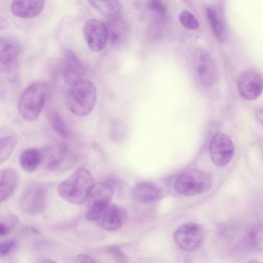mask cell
I'll list each match as a JSON object with an SVG mask.
<instances>
[{
    "label": "cell",
    "instance_id": "cell-8",
    "mask_svg": "<svg viewBox=\"0 0 263 263\" xmlns=\"http://www.w3.org/2000/svg\"><path fill=\"white\" fill-rule=\"evenodd\" d=\"M209 153L212 161L216 165L224 166L230 163L233 157L234 145L227 135L218 133L211 140Z\"/></svg>",
    "mask_w": 263,
    "mask_h": 263
},
{
    "label": "cell",
    "instance_id": "cell-30",
    "mask_svg": "<svg viewBox=\"0 0 263 263\" xmlns=\"http://www.w3.org/2000/svg\"><path fill=\"white\" fill-rule=\"evenodd\" d=\"M76 262H89L94 263L97 261L92 256L86 254H80L75 259Z\"/></svg>",
    "mask_w": 263,
    "mask_h": 263
},
{
    "label": "cell",
    "instance_id": "cell-15",
    "mask_svg": "<svg viewBox=\"0 0 263 263\" xmlns=\"http://www.w3.org/2000/svg\"><path fill=\"white\" fill-rule=\"evenodd\" d=\"M17 172L11 168H5L0 173V201H5L12 196L18 184Z\"/></svg>",
    "mask_w": 263,
    "mask_h": 263
},
{
    "label": "cell",
    "instance_id": "cell-32",
    "mask_svg": "<svg viewBox=\"0 0 263 263\" xmlns=\"http://www.w3.org/2000/svg\"><path fill=\"white\" fill-rule=\"evenodd\" d=\"M38 262H54V260H51V259L46 258H41L40 260H39Z\"/></svg>",
    "mask_w": 263,
    "mask_h": 263
},
{
    "label": "cell",
    "instance_id": "cell-2",
    "mask_svg": "<svg viewBox=\"0 0 263 263\" xmlns=\"http://www.w3.org/2000/svg\"><path fill=\"white\" fill-rule=\"evenodd\" d=\"M97 96L94 84L83 79L70 86L66 94L65 102L71 112L79 116H85L93 109Z\"/></svg>",
    "mask_w": 263,
    "mask_h": 263
},
{
    "label": "cell",
    "instance_id": "cell-13",
    "mask_svg": "<svg viewBox=\"0 0 263 263\" xmlns=\"http://www.w3.org/2000/svg\"><path fill=\"white\" fill-rule=\"evenodd\" d=\"M45 0H13L11 11L16 16L30 18L39 15L42 11Z\"/></svg>",
    "mask_w": 263,
    "mask_h": 263
},
{
    "label": "cell",
    "instance_id": "cell-29",
    "mask_svg": "<svg viewBox=\"0 0 263 263\" xmlns=\"http://www.w3.org/2000/svg\"><path fill=\"white\" fill-rule=\"evenodd\" d=\"M16 241L9 239L2 241L0 243V257L5 256L12 252L16 248Z\"/></svg>",
    "mask_w": 263,
    "mask_h": 263
},
{
    "label": "cell",
    "instance_id": "cell-19",
    "mask_svg": "<svg viewBox=\"0 0 263 263\" xmlns=\"http://www.w3.org/2000/svg\"><path fill=\"white\" fill-rule=\"evenodd\" d=\"M20 52L19 44L15 41L7 39L0 40V62L1 66L8 67L16 61Z\"/></svg>",
    "mask_w": 263,
    "mask_h": 263
},
{
    "label": "cell",
    "instance_id": "cell-31",
    "mask_svg": "<svg viewBox=\"0 0 263 263\" xmlns=\"http://www.w3.org/2000/svg\"><path fill=\"white\" fill-rule=\"evenodd\" d=\"M255 115L257 120L263 125V105L256 109Z\"/></svg>",
    "mask_w": 263,
    "mask_h": 263
},
{
    "label": "cell",
    "instance_id": "cell-27",
    "mask_svg": "<svg viewBox=\"0 0 263 263\" xmlns=\"http://www.w3.org/2000/svg\"><path fill=\"white\" fill-rule=\"evenodd\" d=\"M165 18L158 17L149 25L147 34L152 39L160 37L164 31V20Z\"/></svg>",
    "mask_w": 263,
    "mask_h": 263
},
{
    "label": "cell",
    "instance_id": "cell-24",
    "mask_svg": "<svg viewBox=\"0 0 263 263\" xmlns=\"http://www.w3.org/2000/svg\"><path fill=\"white\" fill-rule=\"evenodd\" d=\"M18 218L14 214H8L1 218L0 236L8 235L18 223Z\"/></svg>",
    "mask_w": 263,
    "mask_h": 263
},
{
    "label": "cell",
    "instance_id": "cell-12",
    "mask_svg": "<svg viewBox=\"0 0 263 263\" xmlns=\"http://www.w3.org/2000/svg\"><path fill=\"white\" fill-rule=\"evenodd\" d=\"M63 77L69 86L83 79L84 69L81 62L70 50L65 51L62 60Z\"/></svg>",
    "mask_w": 263,
    "mask_h": 263
},
{
    "label": "cell",
    "instance_id": "cell-22",
    "mask_svg": "<svg viewBox=\"0 0 263 263\" xmlns=\"http://www.w3.org/2000/svg\"><path fill=\"white\" fill-rule=\"evenodd\" d=\"M49 124L52 129L63 138L68 136V129L66 123L60 113L55 109H49L47 112Z\"/></svg>",
    "mask_w": 263,
    "mask_h": 263
},
{
    "label": "cell",
    "instance_id": "cell-7",
    "mask_svg": "<svg viewBox=\"0 0 263 263\" xmlns=\"http://www.w3.org/2000/svg\"><path fill=\"white\" fill-rule=\"evenodd\" d=\"M47 187L39 182L29 184L24 190L20 201L22 210L28 214H36L45 208Z\"/></svg>",
    "mask_w": 263,
    "mask_h": 263
},
{
    "label": "cell",
    "instance_id": "cell-23",
    "mask_svg": "<svg viewBox=\"0 0 263 263\" xmlns=\"http://www.w3.org/2000/svg\"><path fill=\"white\" fill-rule=\"evenodd\" d=\"M206 15L216 39L220 42H224L226 40L225 29L216 12L211 8H207Z\"/></svg>",
    "mask_w": 263,
    "mask_h": 263
},
{
    "label": "cell",
    "instance_id": "cell-4",
    "mask_svg": "<svg viewBox=\"0 0 263 263\" xmlns=\"http://www.w3.org/2000/svg\"><path fill=\"white\" fill-rule=\"evenodd\" d=\"M189 68L196 86L201 89L213 87L218 79V70L209 53L198 48L192 54Z\"/></svg>",
    "mask_w": 263,
    "mask_h": 263
},
{
    "label": "cell",
    "instance_id": "cell-5",
    "mask_svg": "<svg viewBox=\"0 0 263 263\" xmlns=\"http://www.w3.org/2000/svg\"><path fill=\"white\" fill-rule=\"evenodd\" d=\"M126 215L125 210L121 207L109 203L88 206L86 217L89 220L96 221L105 230L114 231L122 226Z\"/></svg>",
    "mask_w": 263,
    "mask_h": 263
},
{
    "label": "cell",
    "instance_id": "cell-6",
    "mask_svg": "<svg viewBox=\"0 0 263 263\" xmlns=\"http://www.w3.org/2000/svg\"><path fill=\"white\" fill-rule=\"evenodd\" d=\"M212 184L211 175L199 170H190L176 179L174 187L180 194L185 196H195L210 189Z\"/></svg>",
    "mask_w": 263,
    "mask_h": 263
},
{
    "label": "cell",
    "instance_id": "cell-21",
    "mask_svg": "<svg viewBox=\"0 0 263 263\" xmlns=\"http://www.w3.org/2000/svg\"><path fill=\"white\" fill-rule=\"evenodd\" d=\"M15 134L9 130L2 133L0 137V162H4L10 156L17 145Z\"/></svg>",
    "mask_w": 263,
    "mask_h": 263
},
{
    "label": "cell",
    "instance_id": "cell-9",
    "mask_svg": "<svg viewBox=\"0 0 263 263\" xmlns=\"http://www.w3.org/2000/svg\"><path fill=\"white\" fill-rule=\"evenodd\" d=\"M237 85L241 96L248 100L258 98L263 91V76L257 70L247 69L241 72Z\"/></svg>",
    "mask_w": 263,
    "mask_h": 263
},
{
    "label": "cell",
    "instance_id": "cell-26",
    "mask_svg": "<svg viewBox=\"0 0 263 263\" xmlns=\"http://www.w3.org/2000/svg\"><path fill=\"white\" fill-rule=\"evenodd\" d=\"M181 24L186 28L195 30L198 28L199 23L197 18L187 10L182 11L179 15Z\"/></svg>",
    "mask_w": 263,
    "mask_h": 263
},
{
    "label": "cell",
    "instance_id": "cell-16",
    "mask_svg": "<svg viewBox=\"0 0 263 263\" xmlns=\"http://www.w3.org/2000/svg\"><path fill=\"white\" fill-rule=\"evenodd\" d=\"M44 160L43 148H27L21 153L19 158L21 167L28 173H32L37 170Z\"/></svg>",
    "mask_w": 263,
    "mask_h": 263
},
{
    "label": "cell",
    "instance_id": "cell-1",
    "mask_svg": "<svg viewBox=\"0 0 263 263\" xmlns=\"http://www.w3.org/2000/svg\"><path fill=\"white\" fill-rule=\"evenodd\" d=\"M93 184L90 172L79 167L59 184L58 191L60 196L69 202L81 204L86 201Z\"/></svg>",
    "mask_w": 263,
    "mask_h": 263
},
{
    "label": "cell",
    "instance_id": "cell-11",
    "mask_svg": "<svg viewBox=\"0 0 263 263\" xmlns=\"http://www.w3.org/2000/svg\"><path fill=\"white\" fill-rule=\"evenodd\" d=\"M83 32L91 50L98 52L106 46L108 41V31L105 24L96 19H89L84 25Z\"/></svg>",
    "mask_w": 263,
    "mask_h": 263
},
{
    "label": "cell",
    "instance_id": "cell-3",
    "mask_svg": "<svg viewBox=\"0 0 263 263\" xmlns=\"http://www.w3.org/2000/svg\"><path fill=\"white\" fill-rule=\"evenodd\" d=\"M48 86L43 81L35 82L29 85L20 96L18 111L27 121H33L42 111L48 95Z\"/></svg>",
    "mask_w": 263,
    "mask_h": 263
},
{
    "label": "cell",
    "instance_id": "cell-25",
    "mask_svg": "<svg viewBox=\"0 0 263 263\" xmlns=\"http://www.w3.org/2000/svg\"><path fill=\"white\" fill-rule=\"evenodd\" d=\"M249 240L252 247L257 250H263V224L254 227L249 233Z\"/></svg>",
    "mask_w": 263,
    "mask_h": 263
},
{
    "label": "cell",
    "instance_id": "cell-14",
    "mask_svg": "<svg viewBox=\"0 0 263 263\" xmlns=\"http://www.w3.org/2000/svg\"><path fill=\"white\" fill-rule=\"evenodd\" d=\"M108 31V41L115 46L122 45L127 40L128 28L120 16L108 18L105 24Z\"/></svg>",
    "mask_w": 263,
    "mask_h": 263
},
{
    "label": "cell",
    "instance_id": "cell-20",
    "mask_svg": "<svg viewBox=\"0 0 263 263\" xmlns=\"http://www.w3.org/2000/svg\"><path fill=\"white\" fill-rule=\"evenodd\" d=\"M90 5L108 18L120 16L122 10L119 0H88Z\"/></svg>",
    "mask_w": 263,
    "mask_h": 263
},
{
    "label": "cell",
    "instance_id": "cell-28",
    "mask_svg": "<svg viewBox=\"0 0 263 263\" xmlns=\"http://www.w3.org/2000/svg\"><path fill=\"white\" fill-rule=\"evenodd\" d=\"M148 8L154 12L158 17L165 18L167 13V7L162 0H148Z\"/></svg>",
    "mask_w": 263,
    "mask_h": 263
},
{
    "label": "cell",
    "instance_id": "cell-10",
    "mask_svg": "<svg viewBox=\"0 0 263 263\" xmlns=\"http://www.w3.org/2000/svg\"><path fill=\"white\" fill-rule=\"evenodd\" d=\"M174 239L185 251L191 252L199 247L203 237L202 228L197 223L187 222L178 227L174 233Z\"/></svg>",
    "mask_w": 263,
    "mask_h": 263
},
{
    "label": "cell",
    "instance_id": "cell-18",
    "mask_svg": "<svg viewBox=\"0 0 263 263\" xmlns=\"http://www.w3.org/2000/svg\"><path fill=\"white\" fill-rule=\"evenodd\" d=\"M160 191L158 186L148 181L141 182L134 188L132 196L135 200L142 204L149 203L156 200Z\"/></svg>",
    "mask_w": 263,
    "mask_h": 263
},
{
    "label": "cell",
    "instance_id": "cell-17",
    "mask_svg": "<svg viewBox=\"0 0 263 263\" xmlns=\"http://www.w3.org/2000/svg\"><path fill=\"white\" fill-rule=\"evenodd\" d=\"M113 193V187L110 183L99 182L93 184L86 201L88 206L108 204L110 203Z\"/></svg>",
    "mask_w": 263,
    "mask_h": 263
}]
</instances>
